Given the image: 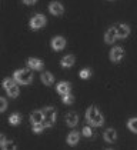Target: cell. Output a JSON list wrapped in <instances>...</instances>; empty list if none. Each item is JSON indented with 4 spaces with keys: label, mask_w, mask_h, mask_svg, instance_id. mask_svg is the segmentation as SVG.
I'll return each mask as SVG.
<instances>
[{
    "label": "cell",
    "mask_w": 137,
    "mask_h": 150,
    "mask_svg": "<svg viewBox=\"0 0 137 150\" xmlns=\"http://www.w3.org/2000/svg\"><path fill=\"white\" fill-rule=\"evenodd\" d=\"M3 87H4V90L7 92V94L10 96L11 99L19 96V86H17V83H16L14 79H4Z\"/></svg>",
    "instance_id": "cell-3"
},
{
    "label": "cell",
    "mask_w": 137,
    "mask_h": 150,
    "mask_svg": "<svg viewBox=\"0 0 137 150\" xmlns=\"http://www.w3.org/2000/svg\"><path fill=\"white\" fill-rule=\"evenodd\" d=\"M14 80L20 84H29L33 80V74L32 69H20L14 73Z\"/></svg>",
    "instance_id": "cell-2"
},
{
    "label": "cell",
    "mask_w": 137,
    "mask_h": 150,
    "mask_svg": "<svg viewBox=\"0 0 137 150\" xmlns=\"http://www.w3.org/2000/svg\"><path fill=\"white\" fill-rule=\"evenodd\" d=\"M23 1H24L26 4H34V3H36L37 0H23Z\"/></svg>",
    "instance_id": "cell-28"
},
{
    "label": "cell",
    "mask_w": 137,
    "mask_h": 150,
    "mask_svg": "<svg viewBox=\"0 0 137 150\" xmlns=\"http://www.w3.org/2000/svg\"><path fill=\"white\" fill-rule=\"evenodd\" d=\"M123 57H124V50L121 47H113L112 49V52H110L112 62H120V60H123Z\"/></svg>",
    "instance_id": "cell-7"
},
{
    "label": "cell",
    "mask_w": 137,
    "mask_h": 150,
    "mask_svg": "<svg viewBox=\"0 0 137 150\" xmlns=\"http://www.w3.org/2000/svg\"><path fill=\"white\" fill-rule=\"evenodd\" d=\"M6 107H7V102H6V99L0 97V113H1V112H4V110H6Z\"/></svg>",
    "instance_id": "cell-25"
},
{
    "label": "cell",
    "mask_w": 137,
    "mask_h": 150,
    "mask_svg": "<svg viewBox=\"0 0 137 150\" xmlns=\"http://www.w3.org/2000/svg\"><path fill=\"white\" fill-rule=\"evenodd\" d=\"M74 56H71V54H68V56H64V57L61 59V66L63 67H71L73 64H74Z\"/></svg>",
    "instance_id": "cell-16"
},
{
    "label": "cell",
    "mask_w": 137,
    "mask_h": 150,
    "mask_svg": "<svg viewBox=\"0 0 137 150\" xmlns=\"http://www.w3.org/2000/svg\"><path fill=\"white\" fill-rule=\"evenodd\" d=\"M77 142H79V133L77 132H71L67 136V143L70 146H74V144H77Z\"/></svg>",
    "instance_id": "cell-18"
},
{
    "label": "cell",
    "mask_w": 137,
    "mask_h": 150,
    "mask_svg": "<svg viewBox=\"0 0 137 150\" xmlns=\"http://www.w3.org/2000/svg\"><path fill=\"white\" fill-rule=\"evenodd\" d=\"M46 24V17L43 14H34L30 19V27L32 29H40Z\"/></svg>",
    "instance_id": "cell-5"
},
{
    "label": "cell",
    "mask_w": 137,
    "mask_h": 150,
    "mask_svg": "<svg viewBox=\"0 0 137 150\" xmlns=\"http://www.w3.org/2000/svg\"><path fill=\"white\" fill-rule=\"evenodd\" d=\"M90 74H91L90 69H84L80 71V77H81V79H87V77H90Z\"/></svg>",
    "instance_id": "cell-24"
},
{
    "label": "cell",
    "mask_w": 137,
    "mask_h": 150,
    "mask_svg": "<svg viewBox=\"0 0 137 150\" xmlns=\"http://www.w3.org/2000/svg\"><path fill=\"white\" fill-rule=\"evenodd\" d=\"M52 47H53L54 50H63V49L66 47V40H64V37H61V36L53 37V40H52Z\"/></svg>",
    "instance_id": "cell-9"
},
{
    "label": "cell",
    "mask_w": 137,
    "mask_h": 150,
    "mask_svg": "<svg viewBox=\"0 0 137 150\" xmlns=\"http://www.w3.org/2000/svg\"><path fill=\"white\" fill-rule=\"evenodd\" d=\"M77 122H79V117H77L76 113H68V115L66 116V123H67L70 127H74L77 125Z\"/></svg>",
    "instance_id": "cell-14"
},
{
    "label": "cell",
    "mask_w": 137,
    "mask_h": 150,
    "mask_svg": "<svg viewBox=\"0 0 137 150\" xmlns=\"http://www.w3.org/2000/svg\"><path fill=\"white\" fill-rule=\"evenodd\" d=\"M73 102H74V97H73V96H71L70 93L63 96V103H64V104H71Z\"/></svg>",
    "instance_id": "cell-21"
},
{
    "label": "cell",
    "mask_w": 137,
    "mask_h": 150,
    "mask_svg": "<svg viewBox=\"0 0 137 150\" xmlns=\"http://www.w3.org/2000/svg\"><path fill=\"white\" fill-rule=\"evenodd\" d=\"M127 125H129V129H130L131 132L137 133V117H133V119H130Z\"/></svg>",
    "instance_id": "cell-20"
},
{
    "label": "cell",
    "mask_w": 137,
    "mask_h": 150,
    "mask_svg": "<svg viewBox=\"0 0 137 150\" xmlns=\"http://www.w3.org/2000/svg\"><path fill=\"white\" fill-rule=\"evenodd\" d=\"M86 120L90 123L91 126H102L104 123L103 115L99 112L97 107H89L86 112Z\"/></svg>",
    "instance_id": "cell-1"
},
{
    "label": "cell",
    "mask_w": 137,
    "mask_h": 150,
    "mask_svg": "<svg viewBox=\"0 0 137 150\" xmlns=\"http://www.w3.org/2000/svg\"><path fill=\"white\" fill-rule=\"evenodd\" d=\"M116 137H117V134H116V130L114 129H107L106 132H104V140L106 142H114L116 140Z\"/></svg>",
    "instance_id": "cell-15"
},
{
    "label": "cell",
    "mask_w": 137,
    "mask_h": 150,
    "mask_svg": "<svg viewBox=\"0 0 137 150\" xmlns=\"http://www.w3.org/2000/svg\"><path fill=\"white\" fill-rule=\"evenodd\" d=\"M114 29H116V33H117V37H120V39H124L129 36L130 33V27L127 26V24H123V23H117L114 26Z\"/></svg>",
    "instance_id": "cell-6"
},
{
    "label": "cell",
    "mask_w": 137,
    "mask_h": 150,
    "mask_svg": "<svg viewBox=\"0 0 137 150\" xmlns=\"http://www.w3.org/2000/svg\"><path fill=\"white\" fill-rule=\"evenodd\" d=\"M43 125L44 127H52L54 125V120H56V109L54 107H46L43 110Z\"/></svg>",
    "instance_id": "cell-4"
},
{
    "label": "cell",
    "mask_w": 137,
    "mask_h": 150,
    "mask_svg": "<svg viewBox=\"0 0 137 150\" xmlns=\"http://www.w3.org/2000/svg\"><path fill=\"white\" fill-rule=\"evenodd\" d=\"M71 90V86H70V83L68 81H60L59 84H57V92L60 93V94H68Z\"/></svg>",
    "instance_id": "cell-11"
},
{
    "label": "cell",
    "mask_w": 137,
    "mask_h": 150,
    "mask_svg": "<svg viewBox=\"0 0 137 150\" xmlns=\"http://www.w3.org/2000/svg\"><path fill=\"white\" fill-rule=\"evenodd\" d=\"M109 150H112V149H109Z\"/></svg>",
    "instance_id": "cell-29"
},
{
    "label": "cell",
    "mask_w": 137,
    "mask_h": 150,
    "mask_svg": "<svg viewBox=\"0 0 137 150\" xmlns=\"http://www.w3.org/2000/svg\"><path fill=\"white\" fill-rule=\"evenodd\" d=\"M1 147H3V150H16V144L13 142H6Z\"/></svg>",
    "instance_id": "cell-22"
},
{
    "label": "cell",
    "mask_w": 137,
    "mask_h": 150,
    "mask_svg": "<svg viewBox=\"0 0 137 150\" xmlns=\"http://www.w3.org/2000/svg\"><path fill=\"white\" fill-rule=\"evenodd\" d=\"M6 142H7V140H6V137H4V134H1V133H0V146H3Z\"/></svg>",
    "instance_id": "cell-27"
},
{
    "label": "cell",
    "mask_w": 137,
    "mask_h": 150,
    "mask_svg": "<svg viewBox=\"0 0 137 150\" xmlns=\"http://www.w3.org/2000/svg\"><path fill=\"white\" fill-rule=\"evenodd\" d=\"M43 129H44V125H43V123H36V125H33V132L34 133H40Z\"/></svg>",
    "instance_id": "cell-23"
},
{
    "label": "cell",
    "mask_w": 137,
    "mask_h": 150,
    "mask_svg": "<svg viewBox=\"0 0 137 150\" xmlns=\"http://www.w3.org/2000/svg\"><path fill=\"white\" fill-rule=\"evenodd\" d=\"M43 119H44V116H43V112H40V110H36V112H33L30 115V122L33 125H36V123H43Z\"/></svg>",
    "instance_id": "cell-12"
},
{
    "label": "cell",
    "mask_w": 137,
    "mask_h": 150,
    "mask_svg": "<svg viewBox=\"0 0 137 150\" xmlns=\"http://www.w3.org/2000/svg\"><path fill=\"white\" fill-rule=\"evenodd\" d=\"M9 122H10V125L16 126V125H19V123L22 122V116L19 115V113H13V115L9 117Z\"/></svg>",
    "instance_id": "cell-19"
},
{
    "label": "cell",
    "mask_w": 137,
    "mask_h": 150,
    "mask_svg": "<svg viewBox=\"0 0 137 150\" xmlns=\"http://www.w3.org/2000/svg\"><path fill=\"white\" fill-rule=\"evenodd\" d=\"M116 39H117V33H116V29H114V27L109 29V30L106 32V35H104V40H106V43H113Z\"/></svg>",
    "instance_id": "cell-13"
},
{
    "label": "cell",
    "mask_w": 137,
    "mask_h": 150,
    "mask_svg": "<svg viewBox=\"0 0 137 150\" xmlns=\"http://www.w3.org/2000/svg\"><path fill=\"white\" fill-rule=\"evenodd\" d=\"M83 134H84L86 137H90L91 134H93V130H91V127H84V129H83Z\"/></svg>",
    "instance_id": "cell-26"
},
{
    "label": "cell",
    "mask_w": 137,
    "mask_h": 150,
    "mask_svg": "<svg viewBox=\"0 0 137 150\" xmlns=\"http://www.w3.org/2000/svg\"><path fill=\"white\" fill-rule=\"evenodd\" d=\"M42 81L47 84V86H50V84H53L54 83V77H53V74L52 73H49V71H46L42 74Z\"/></svg>",
    "instance_id": "cell-17"
},
{
    "label": "cell",
    "mask_w": 137,
    "mask_h": 150,
    "mask_svg": "<svg viewBox=\"0 0 137 150\" xmlns=\"http://www.w3.org/2000/svg\"><path fill=\"white\" fill-rule=\"evenodd\" d=\"M27 64H29V69H32V70H42L43 69V62L39 60V59L30 57L27 60Z\"/></svg>",
    "instance_id": "cell-10"
},
{
    "label": "cell",
    "mask_w": 137,
    "mask_h": 150,
    "mask_svg": "<svg viewBox=\"0 0 137 150\" xmlns=\"http://www.w3.org/2000/svg\"><path fill=\"white\" fill-rule=\"evenodd\" d=\"M49 10H50L52 14H54V16H60V14L64 13V7H63V4L59 3V1H52L50 6H49Z\"/></svg>",
    "instance_id": "cell-8"
}]
</instances>
